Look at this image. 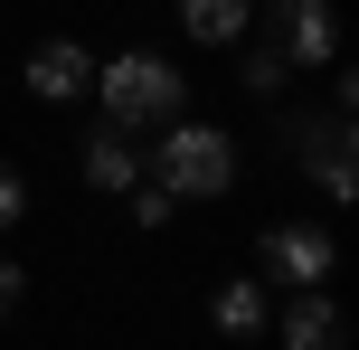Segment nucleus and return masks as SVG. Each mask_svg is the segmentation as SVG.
Wrapping results in <instances>:
<instances>
[{"instance_id": "nucleus-1", "label": "nucleus", "mask_w": 359, "mask_h": 350, "mask_svg": "<svg viewBox=\"0 0 359 350\" xmlns=\"http://www.w3.org/2000/svg\"><path fill=\"white\" fill-rule=\"evenodd\" d=\"M95 95H104V123H123V133H161V123L189 114V76H180L170 57H151V48L95 67Z\"/></svg>"}, {"instance_id": "nucleus-2", "label": "nucleus", "mask_w": 359, "mask_h": 350, "mask_svg": "<svg viewBox=\"0 0 359 350\" xmlns=\"http://www.w3.org/2000/svg\"><path fill=\"white\" fill-rule=\"evenodd\" d=\"M151 180L170 189V199H227L236 189V142L217 123H161V142H151Z\"/></svg>"}, {"instance_id": "nucleus-3", "label": "nucleus", "mask_w": 359, "mask_h": 350, "mask_svg": "<svg viewBox=\"0 0 359 350\" xmlns=\"http://www.w3.org/2000/svg\"><path fill=\"white\" fill-rule=\"evenodd\" d=\"M255 284H274V294H303V284H331V227L312 218H284L255 237Z\"/></svg>"}, {"instance_id": "nucleus-4", "label": "nucleus", "mask_w": 359, "mask_h": 350, "mask_svg": "<svg viewBox=\"0 0 359 350\" xmlns=\"http://www.w3.org/2000/svg\"><path fill=\"white\" fill-rule=\"evenodd\" d=\"M284 152L312 170V180L331 189V199H350L359 189V161H350V114L322 105V114H284Z\"/></svg>"}, {"instance_id": "nucleus-5", "label": "nucleus", "mask_w": 359, "mask_h": 350, "mask_svg": "<svg viewBox=\"0 0 359 350\" xmlns=\"http://www.w3.org/2000/svg\"><path fill=\"white\" fill-rule=\"evenodd\" d=\"M284 67H331L341 57V19H331V0H274V38H265Z\"/></svg>"}, {"instance_id": "nucleus-6", "label": "nucleus", "mask_w": 359, "mask_h": 350, "mask_svg": "<svg viewBox=\"0 0 359 350\" xmlns=\"http://www.w3.org/2000/svg\"><path fill=\"white\" fill-rule=\"evenodd\" d=\"M29 95H38V105H76V95H95L86 38H48V48H29Z\"/></svg>"}, {"instance_id": "nucleus-7", "label": "nucleus", "mask_w": 359, "mask_h": 350, "mask_svg": "<svg viewBox=\"0 0 359 350\" xmlns=\"http://www.w3.org/2000/svg\"><path fill=\"white\" fill-rule=\"evenodd\" d=\"M284 350H350V332H341V303H331L322 284L284 294Z\"/></svg>"}, {"instance_id": "nucleus-8", "label": "nucleus", "mask_w": 359, "mask_h": 350, "mask_svg": "<svg viewBox=\"0 0 359 350\" xmlns=\"http://www.w3.org/2000/svg\"><path fill=\"white\" fill-rule=\"evenodd\" d=\"M86 180L95 189H133V180H142V142H133L123 123H95L86 133Z\"/></svg>"}, {"instance_id": "nucleus-9", "label": "nucleus", "mask_w": 359, "mask_h": 350, "mask_svg": "<svg viewBox=\"0 0 359 350\" xmlns=\"http://www.w3.org/2000/svg\"><path fill=\"white\" fill-rule=\"evenodd\" d=\"M180 29H189L198 48H236V38L255 29V0H180Z\"/></svg>"}, {"instance_id": "nucleus-10", "label": "nucleus", "mask_w": 359, "mask_h": 350, "mask_svg": "<svg viewBox=\"0 0 359 350\" xmlns=\"http://www.w3.org/2000/svg\"><path fill=\"white\" fill-rule=\"evenodd\" d=\"M208 322H217V332H227V341H246L255 322H265V284H255V275L217 284V294H208Z\"/></svg>"}, {"instance_id": "nucleus-11", "label": "nucleus", "mask_w": 359, "mask_h": 350, "mask_svg": "<svg viewBox=\"0 0 359 350\" xmlns=\"http://www.w3.org/2000/svg\"><path fill=\"white\" fill-rule=\"evenodd\" d=\"M236 76H246L255 95H284V76H293V67H284L274 48H246V67H236Z\"/></svg>"}, {"instance_id": "nucleus-12", "label": "nucleus", "mask_w": 359, "mask_h": 350, "mask_svg": "<svg viewBox=\"0 0 359 350\" xmlns=\"http://www.w3.org/2000/svg\"><path fill=\"white\" fill-rule=\"evenodd\" d=\"M170 208L180 199H170L161 180H133V227H170Z\"/></svg>"}, {"instance_id": "nucleus-13", "label": "nucleus", "mask_w": 359, "mask_h": 350, "mask_svg": "<svg viewBox=\"0 0 359 350\" xmlns=\"http://www.w3.org/2000/svg\"><path fill=\"white\" fill-rule=\"evenodd\" d=\"M19 208H29V180H19V170L0 161V227H19Z\"/></svg>"}, {"instance_id": "nucleus-14", "label": "nucleus", "mask_w": 359, "mask_h": 350, "mask_svg": "<svg viewBox=\"0 0 359 350\" xmlns=\"http://www.w3.org/2000/svg\"><path fill=\"white\" fill-rule=\"evenodd\" d=\"M10 313H19V265L0 256V322H10Z\"/></svg>"}]
</instances>
